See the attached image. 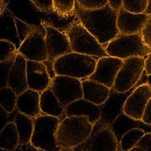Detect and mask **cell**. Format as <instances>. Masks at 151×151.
Segmentation results:
<instances>
[{
	"instance_id": "1",
	"label": "cell",
	"mask_w": 151,
	"mask_h": 151,
	"mask_svg": "<svg viewBox=\"0 0 151 151\" xmlns=\"http://www.w3.org/2000/svg\"><path fill=\"white\" fill-rule=\"evenodd\" d=\"M76 17L103 46L116 37L119 33L116 20L118 12L106 5L101 9L85 10L76 5Z\"/></svg>"
},
{
	"instance_id": "2",
	"label": "cell",
	"mask_w": 151,
	"mask_h": 151,
	"mask_svg": "<svg viewBox=\"0 0 151 151\" xmlns=\"http://www.w3.org/2000/svg\"><path fill=\"white\" fill-rule=\"evenodd\" d=\"M92 128L93 124L87 116H67L60 122L57 131V144L61 150H73L87 139Z\"/></svg>"
},
{
	"instance_id": "3",
	"label": "cell",
	"mask_w": 151,
	"mask_h": 151,
	"mask_svg": "<svg viewBox=\"0 0 151 151\" xmlns=\"http://www.w3.org/2000/svg\"><path fill=\"white\" fill-rule=\"evenodd\" d=\"M98 58V57L73 52L55 60L54 69L56 75L67 76L83 80L94 72Z\"/></svg>"
},
{
	"instance_id": "4",
	"label": "cell",
	"mask_w": 151,
	"mask_h": 151,
	"mask_svg": "<svg viewBox=\"0 0 151 151\" xmlns=\"http://www.w3.org/2000/svg\"><path fill=\"white\" fill-rule=\"evenodd\" d=\"M73 52L94 57L109 56L105 48L76 17L65 30Z\"/></svg>"
},
{
	"instance_id": "5",
	"label": "cell",
	"mask_w": 151,
	"mask_h": 151,
	"mask_svg": "<svg viewBox=\"0 0 151 151\" xmlns=\"http://www.w3.org/2000/svg\"><path fill=\"white\" fill-rule=\"evenodd\" d=\"M60 119L42 113L34 119V129L31 141L39 150L60 151L56 141V133Z\"/></svg>"
},
{
	"instance_id": "6",
	"label": "cell",
	"mask_w": 151,
	"mask_h": 151,
	"mask_svg": "<svg viewBox=\"0 0 151 151\" xmlns=\"http://www.w3.org/2000/svg\"><path fill=\"white\" fill-rule=\"evenodd\" d=\"M105 51L109 56L124 60L132 57H145L151 52V48L145 45L141 33L119 34L107 43Z\"/></svg>"
},
{
	"instance_id": "7",
	"label": "cell",
	"mask_w": 151,
	"mask_h": 151,
	"mask_svg": "<svg viewBox=\"0 0 151 151\" xmlns=\"http://www.w3.org/2000/svg\"><path fill=\"white\" fill-rule=\"evenodd\" d=\"M119 143L110 126L101 120L93 125L87 139L73 151H118Z\"/></svg>"
},
{
	"instance_id": "8",
	"label": "cell",
	"mask_w": 151,
	"mask_h": 151,
	"mask_svg": "<svg viewBox=\"0 0 151 151\" xmlns=\"http://www.w3.org/2000/svg\"><path fill=\"white\" fill-rule=\"evenodd\" d=\"M144 57H132L123 60L113 88L118 92H126L137 85L144 72Z\"/></svg>"
},
{
	"instance_id": "9",
	"label": "cell",
	"mask_w": 151,
	"mask_h": 151,
	"mask_svg": "<svg viewBox=\"0 0 151 151\" xmlns=\"http://www.w3.org/2000/svg\"><path fill=\"white\" fill-rule=\"evenodd\" d=\"M17 49L27 60L41 62L48 60L44 27L35 26Z\"/></svg>"
},
{
	"instance_id": "10",
	"label": "cell",
	"mask_w": 151,
	"mask_h": 151,
	"mask_svg": "<svg viewBox=\"0 0 151 151\" xmlns=\"http://www.w3.org/2000/svg\"><path fill=\"white\" fill-rule=\"evenodd\" d=\"M49 88L64 107L83 98L82 80L67 76L57 75L52 79Z\"/></svg>"
},
{
	"instance_id": "11",
	"label": "cell",
	"mask_w": 151,
	"mask_h": 151,
	"mask_svg": "<svg viewBox=\"0 0 151 151\" xmlns=\"http://www.w3.org/2000/svg\"><path fill=\"white\" fill-rule=\"evenodd\" d=\"M147 75L144 70L137 85L126 92H118L114 88H111L108 98L103 104L101 105V114L99 120L103 122L106 125H110L123 110V106L125 101L130 95L131 93L138 86L147 83Z\"/></svg>"
},
{
	"instance_id": "12",
	"label": "cell",
	"mask_w": 151,
	"mask_h": 151,
	"mask_svg": "<svg viewBox=\"0 0 151 151\" xmlns=\"http://www.w3.org/2000/svg\"><path fill=\"white\" fill-rule=\"evenodd\" d=\"M42 26L45 29V42L48 52L47 61L54 64L58 58L73 52L65 33H62L49 24H44Z\"/></svg>"
},
{
	"instance_id": "13",
	"label": "cell",
	"mask_w": 151,
	"mask_h": 151,
	"mask_svg": "<svg viewBox=\"0 0 151 151\" xmlns=\"http://www.w3.org/2000/svg\"><path fill=\"white\" fill-rule=\"evenodd\" d=\"M123 64V60L111 56L99 58L94 72L88 79L94 80L111 88L113 87L119 70Z\"/></svg>"
},
{
	"instance_id": "14",
	"label": "cell",
	"mask_w": 151,
	"mask_h": 151,
	"mask_svg": "<svg viewBox=\"0 0 151 151\" xmlns=\"http://www.w3.org/2000/svg\"><path fill=\"white\" fill-rule=\"evenodd\" d=\"M150 98L151 88L147 83L140 85L125 101L123 106L124 113L136 120H141L147 104Z\"/></svg>"
},
{
	"instance_id": "15",
	"label": "cell",
	"mask_w": 151,
	"mask_h": 151,
	"mask_svg": "<svg viewBox=\"0 0 151 151\" xmlns=\"http://www.w3.org/2000/svg\"><path fill=\"white\" fill-rule=\"evenodd\" d=\"M27 75L29 88L40 94L49 88L52 83V78L43 62L27 60Z\"/></svg>"
},
{
	"instance_id": "16",
	"label": "cell",
	"mask_w": 151,
	"mask_h": 151,
	"mask_svg": "<svg viewBox=\"0 0 151 151\" xmlns=\"http://www.w3.org/2000/svg\"><path fill=\"white\" fill-rule=\"evenodd\" d=\"M147 17L148 14L145 13L134 14L121 7L118 12L116 20L119 33L123 35L141 33Z\"/></svg>"
},
{
	"instance_id": "17",
	"label": "cell",
	"mask_w": 151,
	"mask_h": 151,
	"mask_svg": "<svg viewBox=\"0 0 151 151\" xmlns=\"http://www.w3.org/2000/svg\"><path fill=\"white\" fill-rule=\"evenodd\" d=\"M27 60L18 52L9 70L8 86L15 91L17 96L29 88L27 75Z\"/></svg>"
},
{
	"instance_id": "18",
	"label": "cell",
	"mask_w": 151,
	"mask_h": 151,
	"mask_svg": "<svg viewBox=\"0 0 151 151\" xmlns=\"http://www.w3.org/2000/svg\"><path fill=\"white\" fill-rule=\"evenodd\" d=\"M67 116H85L88 118L90 122L94 125L101 118V107L100 105L88 101L85 98L76 100L65 107Z\"/></svg>"
},
{
	"instance_id": "19",
	"label": "cell",
	"mask_w": 151,
	"mask_h": 151,
	"mask_svg": "<svg viewBox=\"0 0 151 151\" xmlns=\"http://www.w3.org/2000/svg\"><path fill=\"white\" fill-rule=\"evenodd\" d=\"M40 94L39 91L28 88L17 96L16 108L19 112L35 119L42 113Z\"/></svg>"
},
{
	"instance_id": "20",
	"label": "cell",
	"mask_w": 151,
	"mask_h": 151,
	"mask_svg": "<svg viewBox=\"0 0 151 151\" xmlns=\"http://www.w3.org/2000/svg\"><path fill=\"white\" fill-rule=\"evenodd\" d=\"M82 86L83 98L91 103L101 106L108 98L110 88L102 83L86 79L82 80Z\"/></svg>"
},
{
	"instance_id": "21",
	"label": "cell",
	"mask_w": 151,
	"mask_h": 151,
	"mask_svg": "<svg viewBox=\"0 0 151 151\" xmlns=\"http://www.w3.org/2000/svg\"><path fill=\"white\" fill-rule=\"evenodd\" d=\"M40 108L42 113L58 117L61 121L67 116L65 107L50 88L40 94Z\"/></svg>"
},
{
	"instance_id": "22",
	"label": "cell",
	"mask_w": 151,
	"mask_h": 151,
	"mask_svg": "<svg viewBox=\"0 0 151 151\" xmlns=\"http://www.w3.org/2000/svg\"><path fill=\"white\" fill-rule=\"evenodd\" d=\"M147 125V124H145L141 120H136V119L128 116L127 115H125L122 110L120 114L116 118L115 120L113 121L109 126L112 132H113V134L116 137L118 143L119 144L122 135L130 129H134V128H139L146 132H148L146 128L142 127V125Z\"/></svg>"
},
{
	"instance_id": "23",
	"label": "cell",
	"mask_w": 151,
	"mask_h": 151,
	"mask_svg": "<svg viewBox=\"0 0 151 151\" xmlns=\"http://www.w3.org/2000/svg\"><path fill=\"white\" fill-rule=\"evenodd\" d=\"M13 121L18 131L20 144L30 142L34 129V119L17 111Z\"/></svg>"
},
{
	"instance_id": "24",
	"label": "cell",
	"mask_w": 151,
	"mask_h": 151,
	"mask_svg": "<svg viewBox=\"0 0 151 151\" xmlns=\"http://www.w3.org/2000/svg\"><path fill=\"white\" fill-rule=\"evenodd\" d=\"M20 144L18 131L14 121L8 122L0 132V148L16 150Z\"/></svg>"
},
{
	"instance_id": "25",
	"label": "cell",
	"mask_w": 151,
	"mask_h": 151,
	"mask_svg": "<svg viewBox=\"0 0 151 151\" xmlns=\"http://www.w3.org/2000/svg\"><path fill=\"white\" fill-rule=\"evenodd\" d=\"M146 132L139 128H134L122 135L119 144L118 151H131Z\"/></svg>"
},
{
	"instance_id": "26",
	"label": "cell",
	"mask_w": 151,
	"mask_h": 151,
	"mask_svg": "<svg viewBox=\"0 0 151 151\" xmlns=\"http://www.w3.org/2000/svg\"><path fill=\"white\" fill-rule=\"evenodd\" d=\"M17 94L9 86L0 88V106L12 113L17 106Z\"/></svg>"
},
{
	"instance_id": "27",
	"label": "cell",
	"mask_w": 151,
	"mask_h": 151,
	"mask_svg": "<svg viewBox=\"0 0 151 151\" xmlns=\"http://www.w3.org/2000/svg\"><path fill=\"white\" fill-rule=\"evenodd\" d=\"M18 49L14 43L7 40L0 41V62H6L16 58Z\"/></svg>"
},
{
	"instance_id": "28",
	"label": "cell",
	"mask_w": 151,
	"mask_h": 151,
	"mask_svg": "<svg viewBox=\"0 0 151 151\" xmlns=\"http://www.w3.org/2000/svg\"><path fill=\"white\" fill-rule=\"evenodd\" d=\"M53 9L61 16H67L75 12L76 0H52Z\"/></svg>"
},
{
	"instance_id": "29",
	"label": "cell",
	"mask_w": 151,
	"mask_h": 151,
	"mask_svg": "<svg viewBox=\"0 0 151 151\" xmlns=\"http://www.w3.org/2000/svg\"><path fill=\"white\" fill-rule=\"evenodd\" d=\"M147 5L148 0H122V7L134 14L145 13Z\"/></svg>"
},
{
	"instance_id": "30",
	"label": "cell",
	"mask_w": 151,
	"mask_h": 151,
	"mask_svg": "<svg viewBox=\"0 0 151 151\" xmlns=\"http://www.w3.org/2000/svg\"><path fill=\"white\" fill-rule=\"evenodd\" d=\"M76 5L85 10H94L108 5V0H76Z\"/></svg>"
},
{
	"instance_id": "31",
	"label": "cell",
	"mask_w": 151,
	"mask_h": 151,
	"mask_svg": "<svg viewBox=\"0 0 151 151\" xmlns=\"http://www.w3.org/2000/svg\"><path fill=\"white\" fill-rule=\"evenodd\" d=\"M131 151H151V132H146Z\"/></svg>"
},
{
	"instance_id": "32",
	"label": "cell",
	"mask_w": 151,
	"mask_h": 151,
	"mask_svg": "<svg viewBox=\"0 0 151 151\" xmlns=\"http://www.w3.org/2000/svg\"><path fill=\"white\" fill-rule=\"evenodd\" d=\"M14 60H9L6 62H0V88L8 86L9 70Z\"/></svg>"
},
{
	"instance_id": "33",
	"label": "cell",
	"mask_w": 151,
	"mask_h": 151,
	"mask_svg": "<svg viewBox=\"0 0 151 151\" xmlns=\"http://www.w3.org/2000/svg\"><path fill=\"white\" fill-rule=\"evenodd\" d=\"M144 42L147 46L151 48V14H149L147 22L141 32Z\"/></svg>"
},
{
	"instance_id": "34",
	"label": "cell",
	"mask_w": 151,
	"mask_h": 151,
	"mask_svg": "<svg viewBox=\"0 0 151 151\" xmlns=\"http://www.w3.org/2000/svg\"><path fill=\"white\" fill-rule=\"evenodd\" d=\"M30 2L41 12H50L54 11L52 0H30Z\"/></svg>"
},
{
	"instance_id": "35",
	"label": "cell",
	"mask_w": 151,
	"mask_h": 151,
	"mask_svg": "<svg viewBox=\"0 0 151 151\" xmlns=\"http://www.w3.org/2000/svg\"><path fill=\"white\" fill-rule=\"evenodd\" d=\"M141 121L144 122L145 124L151 125V98H150L147 104Z\"/></svg>"
},
{
	"instance_id": "36",
	"label": "cell",
	"mask_w": 151,
	"mask_h": 151,
	"mask_svg": "<svg viewBox=\"0 0 151 151\" xmlns=\"http://www.w3.org/2000/svg\"><path fill=\"white\" fill-rule=\"evenodd\" d=\"M144 70L146 72L147 75L151 74V52H150L147 57L145 58V62H144Z\"/></svg>"
},
{
	"instance_id": "37",
	"label": "cell",
	"mask_w": 151,
	"mask_h": 151,
	"mask_svg": "<svg viewBox=\"0 0 151 151\" xmlns=\"http://www.w3.org/2000/svg\"><path fill=\"white\" fill-rule=\"evenodd\" d=\"M16 150H39L37 148L33 146L32 143L29 142L27 144H19V146L17 147Z\"/></svg>"
},
{
	"instance_id": "38",
	"label": "cell",
	"mask_w": 151,
	"mask_h": 151,
	"mask_svg": "<svg viewBox=\"0 0 151 151\" xmlns=\"http://www.w3.org/2000/svg\"><path fill=\"white\" fill-rule=\"evenodd\" d=\"M108 4L112 9L119 12L122 7V0H108Z\"/></svg>"
},
{
	"instance_id": "39",
	"label": "cell",
	"mask_w": 151,
	"mask_h": 151,
	"mask_svg": "<svg viewBox=\"0 0 151 151\" xmlns=\"http://www.w3.org/2000/svg\"><path fill=\"white\" fill-rule=\"evenodd\" d=\"M145 14H151V0H148V5L147 9L146 12H145Z\"/></svg>"
},
{
	"instance_id": "40",
	"label": "cell",
	"mask_w": 151,
	"mask_h": 151,
	"mask_svg": "<svg viewBox=\"0 0 151 151\" xmlns=\"http://www.w3.org/2000/svg\"><path fill=\"white\" fill-rule=\"evenodd\" d=\"M147 84L151 88V74L150 75H147Z\"/></svg>"
}]
</instances>
